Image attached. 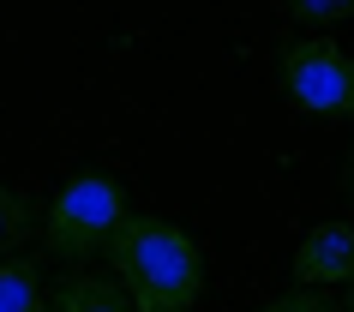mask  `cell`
Segmentation results:
<instances>
[{"instance_id": "obj_4", "label": "cell", "mask_w": 354, "mask_h": 312, "mask_svg": "<svg viewBox=\"0 0 354 312\" xmlns=\"http://www.w3.org/2000/svg\"><path fill=\"white\" fill-rule=\"evenodd\" d=\"M354 276V222H318L295 253V282L300 288H330Z\"/></svg>"}, {"instance_id": "obj_5", "label": "cell", "mask_w": 354, "mask_h": 312, "mask_svg": "<svg viewBox=\"0 0 354 312\" xmlns=\"http://www.w3.org/2000/svg\"><path fill=\"white\" fill-rule=\"evenodd\" d=\"M48 312H132L127 288L114 276H60L55 294H48Z\"/></svg>"}, {"instance_id": "obj_7", "label": "cell", "mask_w": 354, "mask_h": 312, "mask_svg": "<svg viewBox=\"0 0 354 312\" xmlns=\"http://www.w3.org/2000/svg\"><path fill=\"white\" fill-rule=\"evenodd\" d=\"M37 235V204L12 192V186H0V264L6 258H19V246Z\"/></svg>"}, {"instance_id": "obj_8", "label": "cell", "mask_w": 354, "mask_h": 312, "mask_svg": "<svg viewBox=\"0 0 354 312\" xmlns=\"http://www.w3.org/2000/svg\"><path fill=\"white\" fill-rule=\"evenodd\" d=\"M288 19H300V24H342V19H354V0H295L288 6Z\"/></svg>"}, {"instance_id": "obj_9", "label": "cell", "mask_w": 354, "mask_h": 312, "mask_svg": "<svg viewBox=\"0 0 354 312\" xmlns=\"http://www.w3.org/2000/svg\"><path fill=\"white\" fill-rule=\"evenodd\" d=\"M264 312H342L330 300V294H318V288H295V294H282V300H270Z\"/></svg>"}, {"instance_id": "obj_11", "label": "cell", "mask_w": 354, "mask_h": 312, "mask_svg": "<svg viewBox=\"0 0 354 312\" xmlns=\"http://www.w3.org/2000/svg\"><path fill=\"white\" fill-rule=\"evenodd\" d=\"M348 192H354V156H348Z\"/></svg>"}, {"instance_id": "obj_6", "label": "cell", "mask_w": 354, "mask_h": 312, "mask_svg": "<svg viewBox=\"0 0 354 312\" xmlns=\"http://www.w3.org/2000/svg\"><path fill=\"white\" fill-rule=\"evenodd\" d=\"M0 312H48L37 258H6L0 264Z\"/></svg>"}, {"instance_id": "obj_3", "label": "cell", "mask_w": 354, "mask_h": 312, "mask_svg": "<svg viewBox=\"0 0 354 312\" xmlns=\"http://www.w3.org/2000/svg\"><path fill=\"white\" fill-rule=\"evenodd\" d=\"M282 91L318 120H354V55H342L330 37H295L277 48Z\"/></svg>"}, {"instance_id": "obj_1", "label": "cell", "mask_w": 354, "mask_h": 312, "mask_svg": "<svg viewBox=\"0 0 354 312\" xmlns=\"http://www.w3.org/2000/svg\"><path fill=\"white\" fill-rule=\"evenodd\" d=\"M114 276L127 282L132 312H192L198 288H205V258L198 240L174 222L150 217V210H127L120 228L109 235Z\"/></svg>"}, {"instance_id": "obj_10", "label": "cell", "mask_w": 354, "mask_h": 312, "mask_svg": "<svg viewBox=\"0 0 354 312\" xmlns=\"http://www.w3.org/2000/svg\"><path fill=\"white\" fill-rule=\"evenodd\" d=\"M348 312H354V276H348Z\"/></svg>"}, {"instance_id": "obj_2", "label": "cell", "mask_w": 354, "mask_h": 312, "mask_svg": "<svg viewBox=\"0 0 354 312\" xmlns=\"http://www.w3.org/2000/svg\"><path fill=\"white\" fill-rule=\"evenodd\" d=\"M127 217V192L109 174H78L60 186V199L42 210V246L55 258H91L109 246V235Z\"/></svg>"}]
</instances>
